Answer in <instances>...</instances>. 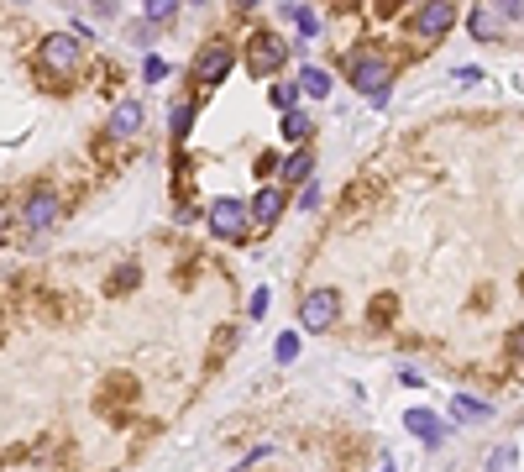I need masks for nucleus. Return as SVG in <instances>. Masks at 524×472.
I'll return each mask as SVG.
<instances>
[{"label":"nucleus","mask_w":524,"mask_h":472,"mask_svg":"<svg viewBox=\"0 0 524 472\" xmlns=\"http://www.w3.org/2000/svg\"><path fill=\"white\" fill-rule=\"evenodd\" d=\"M336 315H341L336 289H315V294H305V305H299V325L305 331H325V325H336Z\"/></svg>","instance_id":"obj_3"},{"label":"nucleus","mask_w":524,"mask_h":472,"mask_svg":"<svg viewBox=\"0 0 524 472\" xmlns=\"http://www.w3.org/2000/svg\"><path fill=\"white\" fill-rule=\"evenodd\" d=\"M294 100H299V85H273V105L283 116H294Z\"/></svg>","instance_id":"obj_17"},{"label":"nucleus","mask_w":524,"mask_h":472,"mask_svg":"<svg viewBox=\"0 0 524 472\" xmlns=\"http://www.w3.org/2000/svg\"><path fill=\"white\" fill-rule=\"evenodd\" d=\"M451 22H457V11H451V5H420L409 27L420 31V37H440V31L451 27Z\"/></svg>","instance_id":"obj_8"},{"label":"nucleus","mask_w":524,"mask_h":472,"mask_svg":"<svg viewBox=\"0 0 524 472\" xmlns=\"http://www.w3.org/2000/svg\"><path fill=\"white\" fill-rule=\"evenodd\" d=\"M299 90H305V94H315V100H325V94H331V74L309 63L305 74H299Z\"/></svg>","instance_id":"obj_15"},{"label":"nucleus","mask_w":524,"mask_h":472,"mask_svg":"<svg viewBox=\"0 0 524 472\" xmlns=\"http://www.w3.org/2000/svg\"><path fill=\"white\" fill-rule=\"evenodd\" d=\"M451 414H457V420H488L493 405H483V399H472V394H457V399H451Z\"/></svg>","instance_id":"obj_14"},{"label":"nucleus","mask_w":524,"mask_h":472,"mask_svg":"<svg viewBox=\"0 0 524 472\" xmlns=\"http://www.w3.org/2000/svg\"><path fill=\"white\" fill-rule=\"evenodd\" d=\"M498 16H503V22H520L524 5H520V0H503V5H498Z\"/></svg>","instance_id":"obj_25"},{"label":"nucleus","mask_w":524,"mask_h":472,"mask_svg":"<svg viewBox=\"0 0 524 472\" xmlns=\"http://www.w3.org/2000/svg\"><path fill=\"white\" fill-rule=\"evenodd\" d=\"M320 205V184H305L299 189V210H315Z\"/></svg>","instance_id":"obj_22"},{"label":"nucleus","mask_w":524,"mask_h":472,"mask_svg":"<svg viewBox=\"0 0 524 472\" xmlns=\"http://www.w3.org/2000/svg\"><path fill=\"white\" fill-rule=\"evenodd\" d=\"M147 16H153V22H168V16H173V0H153Z\"/></svg>","instance_id":"obj_23"},{"label":"nucleus","mask_w":524,"mask_h":472,"mask_svg":"<svg viewBox=\"0 0 524 472\" xmlns=\"http://www.w3.org/2000/svg\"><path fill=\"white\" fill-rule=\"evenodd\" d=\"M168 126H173V137H189V126H194V105H173V111H168Z\"/></svg>","instance_id":"obj_16"},{"label":"nucleus","mask_w":524,"mask_h":472,"mask_svg":"<svg viewBox=\"0 0 524 472\" xmlns=\"http://www.w3.org/2000/svg\"><path fill=\"white\" fill-rule=\"evenodd\" d=\"M351 85L368 94V100H388V90H394V63L388 58H372V53H362V58H351Z\"/></svg>","instance_id":"obj_1"},{"label":"nucleus","mask_w":524,"mask_h":472,"mask_svg":"<svg viewBox=\"0 0 524 472\" xmlns=\"http://www.w3.org/2000/svg\"><path fill=\"white\" fill-rule=\"evenodd\" d=\"M247 226H252V205L247 200H231V194H220L216 205H210V231L216 236H247Z\"/></svg>","instance_id":"obj_2"},{"label":"nucleus","mask_w":524,"mask_h":472,"mask_svg":"<svg viewBox=\"0 0 524 472\" xmlns=\"http://www.w3.org/2000/svg\"><path fill=\"white\" fill-rule=\"evenodd\" d=\"M283 58H289V42H283V37H273V31H257V37H252L247 68L257 74V79H268V74H273Z\"/></svg>","instance_id":"obj_4"},{"label":"nucleus","mask_w":524,"mask_h":472,"mask_svg":"<svg viewBox=\"0 0 524 472\" xmlns=\"http://www.w3.org/2000/svg\"><path fill=\"white\" fill-rule=\"evenodd\" d=\"M488 472H514V446H498L493 462H488Z\"/></svg>","instance_id":"obj_21"},{"label":"nucleus","mask_w":524,"mask_h":472,"mask_svg":"<svg viewBox=\"0 0 524 472\" xmlns=\"http://www.w3.org/2000/svg\"><path fill=\"white\" fill-rule=\"evenodd\" d=\"M278 216H283V194H278V189H262V194L252 200V220H257V226H273Z\"/></svg>","instance_id":"obj_12"},{"label":"nucleus","mask_w":524,"mask_h":472,"mask_svg":"<svg viewBox=\"0 0 524 472\" xmlns=\"http://www.w3.org/2000/svg\"><path fill=\"white\" fill-rule=\"evenodd\" d=\"M283 137H289V142H305V137H309V121L299 116V111H294V116H283Z\"/></svg>","instance_id":"obj_19"},{"label":"nucleus","mask_w":524,"mask_h":472,"mask_svg":"<svg viewBox=\"0 0 524 472\" xmlns=\"http://www.w3.org/2000/svg\"><path fill=\"white\" fill-rule=\"evenodd\" d=\"M283 11H289V16L299 22V31H309V37L320 31V16H315V11H305V5H283Z\"/></svg>","instance_id":"obj_18"},{"label":"nucleus","mask_w":524,"mask_h":472,"mask_svg":"<svg viewBox=\"0 0 524 472\" xmlns=\"http://www.w3.org/2000/svg\"><path fill=\"white\" fill-rule=\"evenodd\" d=\"M466 27H472V37H477V42H488V37H498V31H503V16H498V11H488V5H477V11L466 16Z\"/></svg>","instance_id":"obj_11"},{"label":"nucleus","mask_w":524,"mask_h":472,"mask_svg":"<svg viewBox=\"0 0 524 472\" xmlns=\"http://www.w3.org/2000/svg\"><path fill=\"white\" fill-rule=\"evenodd\" d=\"M294 357H299V336L283 331V336H278V362H294Z\"/></svg>","instance_id":"obj_20"},{"label":"nucleus","mask_w":524,"mask_h":472,"mask_svg":"<svg viewBox=\"0 0 524 472\" xmlns=\"http://www.w3.org/2000/svg\"><path fill=\"white\" fill-rule=\"evenodd\" d=\"M309 174H315V153H289L283 157V179H294V184H309Z\"/></svg>","instance_id":"obj_13"},{"label":"nucleus","mask_w":524,"mask_h":472,"mask_svg":"<svg viewBox=\"0 0 524 472\" xmlns=\"http://www.w3.org/2000/svg\"><path fill=\"white\" fill-rule=\"evenodd\" d=\"M514 346H520V352H524V331H514Z\"/></svg>","instance_id":"obj_26"},{"label":"nucleus","mask_w":524,"mask_h":472,"mask_svg":"<svg viewBox=\"0 0 524 472\" xmlns=\"http://www.w3.org/2000/svg\"><path fill=\"white\" fill-rule=\"evenodd\" d=\"M404 425H409L420 441H431V446L446 441V425H440V414H431V409H409V414H404Z\"/></svg>","instance_id":"obj_10"},{"label":"nucleus","mask_w":524,"mask_h":472,"mask_svg":"<svg viewBox=\"0 0 524 472\" xmlns=\"http://www.w3.org/2000/svg\"><path fill=\"white\" fill-rule=\"evenodd\" d=\"M142 116H147V111H142V100H121V105L111 111L105 131H111V137H137V131H142Z\"/></svg>","instance_id":"obj_7"},{"label":"nucleus","mask_w":524,"mask_h":472,"mask_svg":"<svg viewBox=\"0 0 524 472\" xmlns=\"http://www.w3.org/2000/svg\"><path fill=\"white\" fill-rule=\"evenodd\" d=\"M226 74H231V48H226V42H210V48L194 58V79L216 85V79H226Z\"/></svg>","instance_id":"obj_5"},{"label":"nucleus","mask_w":524,"mask_h":472,"mask_svg":"<svg viewBox=\"0 0 524 472\" xmlns=\"http://www.w3.org/2000/svg\"><path fill=\"white\" fill-rule=\"evenodd\" d=\"M142 74H147V79H153V85H157V79L168 74V63H163V58H147V63H142Z\"/></svg>","instance_id":"obj_24"},{"label":"nucleus","mask_w":524,"mask_h":472,"mask_svg":"<svg viewBox=\"0 0 524 472\" xmlns=\"http://www.w3.org/2000/svg\"><path fill=\"white\" fill-rule=\"evenodd\" d=\"M42 58L53 63V68H74V63H79V37H68V31L48 37V42H42Z\"/></svg>","instance_id":"obj_9"},{"label":"nucleus","mask_w":524,"mask_h":472,"mask_svg":"<svg viewBox=\"0 0 524 472\" xmlns=\"http://www.w3.org/2000/svg\"><path fill=\"white\" fill-rule=\"evenodd\" d=\"M58 194H53V189H37V194H31L27 200V210H22V216H27V226L31 231H42V226H53V220H58Z\"/></svg>","instance_id":"obj_6"}]
</instances>
